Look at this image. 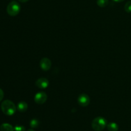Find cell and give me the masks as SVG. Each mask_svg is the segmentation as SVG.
I'll return each mask as SVG.
<instances>
[{
	"label": "cell",
	"mask_w": 131,
	"mask_h": 131,
	"mask_svg": "<svg viewBox=\"0 0 131 131\" xmlns=\"http://www.w3.org/2000/svg\"><path fill=\"white\" fill-rule=\"evenodd\" d=\"M1 110L7 116H12L16 111V106L11 100H6L2 102L1 105Z\"/></svg>",
	"instance_id": "1"
},
{
	"label": "cell",
	"mask_w": 131,
	"mask_h": 131,
	"mask_svg": "<svg viewBox=\"0 0 131 131\" xmlns=\"http://www.w3.org/2000/svg\"><path fill=\"white\" fill-rule=\"evenodd\" d=\"M29 125L31 126V127L33 128H37L38 127V126L39 125V121H38V119H32L29 122Z\"/></svg>",
	"instance_id": "12"
},
{
	"label": "cell",
	"mask_w": 131,
	"mask_h": 131,
	"mask_svg": "<svg viewBox=\"0 0 131 131\" xmlns=\"http://www.w3.org/2000/svg\"><path fill=\"white\" fill-rule=\"evenodd\" d=\"M3 97H4L3 91V90L1 89H0V101H1V100H3Z\"/></svg>",
	"instance_id": "15"
},
{
	"label": "cell",
	"mask_w": 131,
	"mask_h": 131,
	"mask_svg": "<svg viewBox=\"0 0 131 131\" xmlns=\"http://www.w3.org/2000/svg\"><path fill=\"white\" fill-rule=\"evenodd\" d=\"M40 66L43 71L49 70L51 67V61L48 58H43L40 62Z\"/></svg>",
	"instance_id": "6"
},
{
	"label": "cell",
	"mask_w": 131,
	"mask_h": 131,
	"mask_svg": "<svg viewBox=\"0 0 131 131\" xmlns=\"http://www.w3.org/2000/svg\"><path fill=\"white\" fill-rule=\"evenodd\" d=\"M107 128L109 131H118V125L115 122H111L107 125Z\"/></svg>",
	"instance_id": "10"
},
{
	"label": "cell",
	"mask_w": 131,
	"mask_h": 131,
	"mask_svg": "<svg viewBox=\"0 0 131 131\" xmlns=\"http://www.w3.org/2000/svg\"><path fill=\"white\" fill-rule=\"evenodd\" d=\"M47 94L43 91L38 92L35 95L34 100L35 103L38 104H43L47 101Z\"/></svg>",
	"instance_id": "4"
},
{
	"label": "cell",
	"mask_w": 131,
	"mask_h": 131,
	"mask_svg": "<svg viewBox=\"0 0 131 131\" xmlns=\"http://www.w3.org/2000/svg\"><path fill=\"white\" fill-rule=\"evenodd\" d=\"M78 104L82 107H86L90 103V98L86 94H81L78 98Z\"/></svg>",
	"instance_id": "5"
},
{
	"label": "cell",
	"mask_w": 131,
	"mask_h": 131,
	"mask_svg": "<svg viewBox=\"0 0 131 131\" xmlns=\"http://www.w3.org/2000/svg\"><path fill=\"white\" fill-rule=\"evenodd\" d=\"M114 1H115V2H122V1H124V0H113Z\"/></svg>",
	"instance_id": "17"
},
{
	"label": "cell",
	"mask_w": 131,
	"mask_h": 131,
	"mask_svg": "<svg viewBox=\"0 0 131 131\" xmlns=\"http://www.w3.org/2000/svg\"><path fill=\"white\" fill-rule=\"evenodd\" d=\"M109 3V0H97V4L100 7H106Z\"/></svg>",
	"instance_id": "11"
},
{
	"label": "cell",
	"mask_w": 131,
	"mask_h": 131,
	"mask_svg": "<svg viewBox=\"0 0 131 131\" xmlns=\"http://www.w3.org/2000/svg\"><path fill=\"white\" fill-rule=\"evenodd\" d=\"M18 1H20V2H21V3H26V2H27V1H29V0H18Z\"/></svg>",
	"instance_id": "16"
},
{
	"label": "cell",
	"mask_w": 131,
	"mask_h": 131,
	"mask_svg": "<svg viewBox=\"0 0 131 131\" xmlns=\"http://www.w3.org/2000/svg\"><path fill=\"white\" fill-rule=\"evenodd\" d=\"M124 9H125V12H127V13L131 12V1H129L126 3L125 6H124Z\"/></svg>",
	"instance_id": "13"
},
{
	"label": "cell",
	"mask_w": 131,
	"mask_h": 131,
	"mask_svg": "<svg viewBox=\"0 0 131 131\" xmlns=\"http://www.w3.org/2000/svg\"><path fill=\"white\" fill-rule=\"evenodd\" d=\"M27 131H35V130H33V129H29V130H28Z\"/></svg>",
	"instance_id": "18"
},
{
	"label": "cell",
	"mask_w": 131,
	"mask_h": 131,
	"mask_svg": "<svg viewBox=\"0 0 131 131\" xmlns=\"http://www.w3.org/2000/svg\"><path fill=\"white\" fill-rule=\"evenodd\" d=\"M15 131H25V127L23 125H16L14 127Z\"/></svg>",
	"instance_id": "14"
},
{
	"label": "cell",
	"mask_w": 131,
	"mask_h": 131,
	"mask_svg": "<svg viewBox=\"0 0 131 131\" xmlns=\"http://www.w3.org/2000/svg\"><path fill=\"white\" fill-rule=\"evenodd\" d=\"M107 121L104 117L98 116L93 119L92 122V127L94 130L101 131L107 127Z\"/></svg>",
	"instance_id": "2"
},
{
	"label": "cell",
	"mask_w": 131,
	"mask_h": 131,
	"mask_svg": "<svg viewBox=\"0 0 131 131\" xmlns=\"http://www.w3.org/2000/svg\"><path fill=\"white\" fill-rule=\"evenodd\" d=\"M1 131H14V128L9 123H3L0 126Z\"/></svg>",
	"instance_id": "9"
},
{
	"label": "cell",
	"mask_w": 131,
	"mask_h": 131,
	"mask_svg": "<svg viewBox=\"0 0 131 131\" xmlns=\"http://www.w3.org/2000/svg\"><path fill=\"white\" fill-rule=\"evenodd\" d=\"M28 104H27V103L26 101H21L18 103L17 107V110L19 112H20V113H24V112L26 111L27 109H28Z\"/></svg>",
	"instance_id": "8"
},
{
	"label": "cell",
	"mask_w": 131,
	"mask_h": 131,
	"mask_svg": "<svg viewBox=\"0 0 131 131\" xmlns=\"http://www.w3.org/2000/svg\"><path fill=\"white\" fill-rule=\"evenodd\" d=\"M35 85L40 89H46L49 85V82L46 78H40L36 81Z\"/></svg>",
	"instance_id": "7"
},
{
	"label": "cell",
	"mask_w": 131,
	"mask_h": 131,
	"mask_svg": "<svg viewBox=\"0 0 131 131\" xmlns=\"http://www.w3.org/2000/svg\"><path fill=\"white\" fill-rule=\"evenodd\" d=\"M20 6L18 2L13 1L8 5L6 8V12L10 16H15L20 12Z\"/></svg>",
	"instance_id": "3"
}]
</instances>
